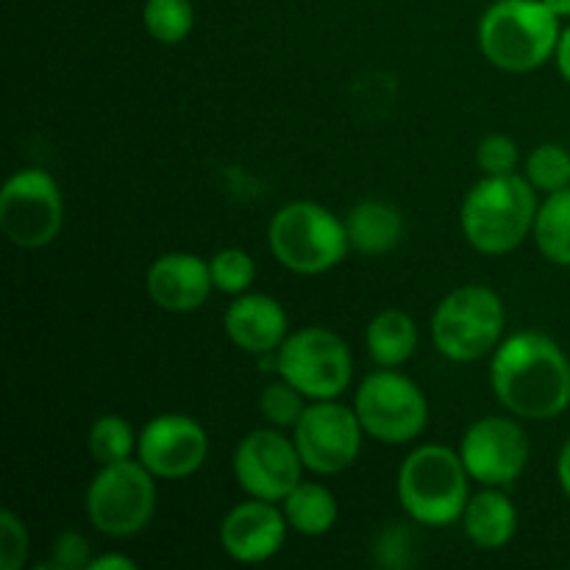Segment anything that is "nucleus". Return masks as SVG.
Masks as SVG:
<instances>
[{
    "mask_svg": "<svg viewBox=\"0 0 570 570\" xmlns=\"http://www.w3.org/2000/svg\"><path fill=\"white\" fill-rule=\"evenodd\" d=\"M354 410L367 438L384 445L415 443L429 426L426 395L395 367H379L362 379Z\"/></svg>",
    "mask_w": 570,
    "mask_h": 570,
    "instance_id": "0eeeda50",
    "label": "nucleus"
},
{
    "mask_svg": "<svg viewBox=\"0 0 570 570\" xmlns=\"http://www.w3.org/2000/svg\"><path fill=\"white\" fill-rule=\"evenodd\" d=\"M65 226V198L50 173L26 167L9 176L0 193V232L26 250L45 248Z\"/></svg>",
    "mask_w": 570,
    "mask_h": 570,
    "instance_id": "9d476101",
    "label": "nucleus"
},
{
    "mask_svg": "<svg viewBox=\"0 0 570 570\" xmlns=\"http://www.w3.org/2000/svg\"><path fill=\"white\" fill-rule=\"evenodd\" d=\"M287 532V515L276 501L248 499L223 518L220 546L239 566H259L284 549Z\"/></svg>",
    "mask_w": 570,
    "mask_h": 570,
    "instance_id": "2eb2a0df",
    "label": "nucleus"
},
{
    "mask_svg": "<svg viewBox=\"0 0 570 570\" xmlns=\"http://www.w3.org/2000/svg\"><path fill=\"white\" fill-rule=\"evenodd\" d=\"M234 482L248 499L282 504L304 482V460L282 429H254L234 449Z\"/></svg>",
    "mask_w": 570,
    "mask_h": 570,
    "instance_id": "f8f14e48",
    "label": "nucleus"
},
{
    "mask_svg": "<svg viewBox=\"0 0 570 570\" xmlns=\"http://www.w3.org/2000/svg\"><path fill=\"white\" fill-rule=\"evenodd\" d=\"M523 176L538 193H560L570 187V150L560 142H543L527 156Z\"/></svg>",
    "mask_w": 570,
    "mask_h": 570,
    "instance_id": "393cba45",
    "label": "nucleus"
},
{
    "mask_svg": "<svg viewBox=\"0 0 570 570\" xmlns=\"http://www.w3.org/2000/svg\"><path fill=\"white\" fill-rule=\"evenodd\" d=\"M490 387L518 421H554L570 406V360L549 334L518 332L490 354Z\"/></svg>",
    "mask_w": 570,
    "mask_h": 570,
    "instance_id": "f257e3e1",
    "label": "nucleus"
},
{
    "mask_svg": "<svg viewBox=\"0 0 570 570\" xmlns=\"http://www.w3.org/2000/svg\"><path fill=\"white\" fill-rule=\"evenodd\" d=\"M543 3L549 6V9L554 11L560 20H568V17H570V0H543Z\"/></svg>",
    "mask_w": 570,
    "mask_h": 570,
    "instance_id": "f704fd0d",
    "label": "nucleus"
},
{
    "mask_svg": "<svg viewBox=\"0 0 570 570\" xmlns=\"http://www.w3.org/2000/svg\"><path fill=\"white\" fill-rule=\"evenodd\" d=\"M538 209V189L527 176H484L462 200L460 226L473 250L504 256L532 237Z\"/></svg>",
    "mask_w": 570,
    "mask_h": 570,
    "instance_id": "f03ea898",
    "label": "nucleus"
},
{
    "mask_svg": "<svg viewBox=\"0 0 570 570\" xmlns=\"http://www.w3.org/2000/svg\"><path fill=\"white\" fill-rule=\"evenodd\" d=\"M89 570H137V562H134L131 557L100 554V557H92Z\"/></svg>",
    "mask_w": 570,
    "mask_h": 570,
    "instance_id": "2f4dec72",
    "label": "nucleus"
},
{
    "mask_svg": "<svg viewBox=\"0 0 570 570\" xmlns=\"http://www.w3.org/2000/svg\"><path fill=\"white\" fill-rule=\"evenodd\" d=\"M421 332L417 323L401 309H384L367 323L365 348L376 367H401L415 356Z\"/></svg>",
    "mask_w": 570,
    "mask_h": 570,
    "instance_id": "aec40b11",
    "label": "nucleus"
},
{
    "mask_svg": "<svg viewBox=\"0 0 570 570\" xmlns=\"http://www.w3.org/2000/svg\"><path fill=\"white\" fill-rule=\"evenodd\" d=\"M139 432L122 415H100L92 423L87 438V449L98 465H115L137 454Z\"/></svg>",
    "mask_w": 570,
    "mask_h": 570,
    "instance_id": "5701e85b",
    "label": "nucleus"
},
{
    "mask_svg": "<svg viewBox=\"0 0 570 570\" xmlns=\"http://www.w3.org/2000/svg\"><path fill=\"white\" fill-rule=\"evenodd\" d=\"M456 451L473 482L507 490L527 471L532 445L515 415H488L468 426Z\"/></svg>",
    "mask_w": 570,
    "mask_h": 570,
    "instance_id": "ddd939ff",
    "label": "nucleus"
},
{
    "mask_svg": "<svg viewBox=\"0 0 570 570\" xmlns=\"http://www.w3.org/2000/svg\"><path fill=\"white\" fill-rule=\"evenodd\" d=\"M209 456V438L195 417L165 412L150 417L139 432L137 460L156 479H187L200 471Z\"/></svg>",
    "mask_w": 570,
    "mask_h": 570,
    "instance_id": "4468645a",
    "label": "nucleus"
},
{
    "mask_svg": "<svg viewBox=\"0 0 570 570\" xmlns=\"http://www.w3.org/2000/svg\"><path fill=\"white\" fill-rule=\"evenodd\" d=\"M532 234L538 250L551 265L570 267V187L546 195Z\"/></svg>",
    "mask_w": 570,
    "mask_h": 570,
    "instance_id": "4be33fe9",
    "label": "nucleus"
},
{
    "mask_svg": "<svg viewBox=\"0 0 570 570\" xmlns=\"http://www.w3.org/2000/svg\"><path fill=\"white\" fill-rule=\"evenodd\" d=\"M278 379L298 387L309 401L340 399L354 379V356L332 328H295L278 348Z\"/></svg>",
    "mask_w": 570,
    "mask_h": 570,
    "instance_id": "6e6552de",
    "label": "nucleus"
},
{
    "mask_svg": "<svg viewBox=\"0 0 570 570\" xmlns=\"http://www.w3.org/2000/svg\"><path fill=\"white\" fill-rule=\"evenodd\" d=\"M562 28L543 0H495L479 20V50L504 72H532L554 59Z\"/></svg>",
    "mask_w": 570,
    "mask_h": 570,
    "instance_id": "7ed1b4c3",
    "label": "nucleus"
},
{
    "mask_svg": "<svg viewBox=\"0 0 570 570\" xmlns=\"http://www.w3.org/2000/svg\"><path fill=\"white\" fill-rule=\"evenodd\" d=\"M306 395L298 387H293L289 382L278 379V382L267 384L259 395V412L271 426L276 429H295V423L301 421L306 404Z\"/></svg>",
    "mask_w": 570,
    "mask_h": 570,
    "instance_id": "bb28decb",
    "label": "nucleus"
},
{
    "mask_svg": "<svg viewBox=\"0 0 570 570\" xmlns=\"http://www.w3.org/2000/svg\"><path fill=\"white\" fill-rule=\"evenodd\" d=\"M507 309L495 289L465 284L445 295L432 315V343L445 360L479 362L504 340Z\"/></svg>",
    "mask_w": 570,
    "mask_h": 570,
    "instance_id": "423d86ee",
    "label": "nucleus"
},
{
    "mask_svg": "<svg viewBox=\"0 0 570 570\" xmlns=\"http://www.w3.org/2000/svg\"><path fill=\"white\" fill-rule=\"evenodd\" d=\"M557 479H560L562 493L570 499V438L566 440V445H562L560 460H557Z\"/></svg>",
    "mask_w": 570,
    "mask_h": 570,
    "instance_id": "72a5a7b5",
    "label": "nucleus"
},
{
    "mask_svg": "<svg viewBox=\"0 0 570 570\" xmlns=\"http://www.w3.org/2000/svg\"><path fill=\"white\" fill-rule=\"evenodd\" d=\"M89 562H92V546L83 538L81 532H61L59 538L53 540V560L48 562V568L53 570H89Z\"/></svg>",
    "mask_w": 570,
    "mask_h": 570,
    "instance_id": "c756f323",
    "label": "nucleus"
},
{
    "mask_svg": "<svg viewBox=\"0 0 570 570\" xmlns=\"http://www.w3.org/2000/svg\"><path fill=\"white\" fill-rule=\"evenodd\" d=\"M473 479L462 465L460 451L440 443L417 445L399 471V501L412 523L429 529L462 521Z\"/></svg>",
    "mask_w": 570,
    "mask_h": 570,
    "instance_id": "20e7f679",
    "label": "nucleus"
},
{
    "mask_svg": "<svg viewBox=\"0 0 570 570\" xmlns=\"http://www.w3.org/2000/svg\"><path fill=\"white\" fill-rule=\"evenodd\" d=\"M351 250L362 256H384L404 239V215L395 204L382 198H365L345 215Z\"/></svg>",
    "mask_w": 570,
    "mask_h": 570,
    "instance_id": "a211bd4d",
    "label": "nucleus"
},
{
    "mask_svg": "<svg viewBox=\"0 0 570 570\" xmlns=\"http://www.w3.org/2000/svg\"><path fill=\"white\" fill-rule=\"evenodd\" d=\"M142 26L159 45H178L193 33L195 9L189 0H145Z\"/></svg>",
    "mask_w": 570,
    "mask_h": 570,
    "instance_id": "b1692460",
    "label": "nucleus"
},
{
    "mask_svg": "<svg viewBox=\"0 0 570 570\" xmlns=\"http://www.w3.org/2000/svg\"><path fill=\"white\" fill-rule=\"evenodd\" d=\"M31 538L11 510L0 512V570H20L28 562Z\"/></svg>",
    "mask_w": 570,
    "mask_h": 570,
    "instance_id": "c85d7f7f",
    "label": "nucleus"
},
{
    "mask_svg": "<svg viewBox=\"0 0 570 570\" xmlns=\"http://www.w3.org/2000/svg\"><path fill=\"white\" fill-rule=\"evenodd\" d=\"M412 532L404 523H393L376 538V560L387 568H406L412 562Z\"/></svg>",
    "mask_w": 570,
    "mask_h": 570,
    "instance_id": "7c9ffc66",
    "label": "nucleus"
},
{
    "mask_svg": "<svg viewBox=\"0 0 570 570\" xmlns=\"http://www.w3.org/2000/svg\"><path fill=\"white\" fill-rule=\"evenodd\" d=\"M462 529L476 549L499 551L515 538L518 510L504 488H482L468 499Z\"/></svg>",
    "mask_w": 570,
    "mask_h": 570,
    "instance_id": "6ab92c4d",
    "label": "nucleus"
},
{
    "mask_svg": "<svg viewBox=\"0 0 570 570\" xmlns=\"http://www.w3.org/2000/svg\"><path fill=\"white\" fill-rule=\"evenodd\" d=\"M282 510L293 532L304 538H323L334 529L340 515L337 495L321 482H298V488L282 501Z\"/></svg>",
    "mask_w": 570,
    "mask_h": 570,
    "instance_id": "412c9836",
    "label": "nucleus"
},
{
    "mask_svg": "<svg viewBox=\"0 0 570 570\" xmlns=\"http://www.w3.org/2000/svg\"><path fill=\"white\" fill-rule=\"evenodd\" d=\"M554 59H557V67H560V76L570 83V26L562 28V37H560V45H557Z\"/></svg>",
    "mask_w": 570,
    "mask_h": 570,
    "instance_id": "473e14b6",
    "label": "nucleus"
},
{
    "mask_svg": "<svg viewBox=\"0 0 570 570\" xmlns=\"http://www.w3.org/2000/svg\"><path fill=\"white\" fill-rule=\"evenodd\" d=\"M362 438L365 429L356 417V410L340 404L337 399L309 401L293 429L295 449L306 471L315 476H337L348 471L360 460Z\"/></svg>",
    "mask_w": 570,
    "mask_h": 570,
    "instance_id": "9b49d317",
    "label": "nucleus"
},
{
    "mask_svg": "<svg viewBox=\"0 0 570 570\" xmlns=\"http://www.w3.org/2000/svg\"><path fill=\"white\" fill-rule=\"evenodd\" d=\"M226 337L250 356L273 354L289 334V317L276 298L262 293H243L223 315Z\"/></svg>",
    "mask_w": 570,
    "mask_h": 570,
    "instance_id": "f3484780",
    "label": "nucleus"
},
{
    "mask_svg": "<svg viewBox=\"0 0 570 570\" xmlns=\"http://www.w3.org/2000/svg\"><path fill=\"white\" fill-rule=\"evenodd\" d=\"M521 150L518 142L507 134H488L476 148V165L484 176H507L518 170Z\"/></svg>",
    "mask_w": 570,
    "mask_h": 570,
    "instance_id": "cd10ccee",
    "label": "nucleus"
},
{
    "mask_svg": "<svg viewBox=\"0 0 570 570\" xmlns=\"http://www.w3.org/2000/svg\"><path fill=\"white\" fill-rule=\"evenodd\" d=\"M209 273L217 293L232 295V298L248 293L256 282L254 256L243 248L217 250V254L209 259Z\"/></svg>",
    "mask_w": 570,
    "mask_h": 570,
    "instance_id": "a878e982",
    "label": "nucleus"
},
{
    "mask_svg": "<svg viewBox=\"0 0 570 570\" xmlns=\"http://www.w3.org/2000/svg\"><path fill=\"white\" fill-rule=\"evenodd\" d=\"M212 273L209 262L200 256L187 254V250H170L159 259L150 262L145 273V293L159 309L173 312V315H187V312L200 309L209 301Z\"/></svg>",
    "mask_w": 570,
    "mask_h": 570,
    "instance_id": "dca6fc26",
    "label": "nucleus"
},
{
    "mask_svg": "<svg viewBox=\"0 0 570 570\" xmlns=\"http://www.w3.org/2000/svg\"><path fill=\"white\" fill-rule=\"evenodd\" d=\"M87 518L106 538H134L156 512V476L142 462L100 465L87 488Z\"/></svg>",
    "mask_w": 570,
    "mask_h": 570,
    "instance_id": "1a4fd4ad",
    "label": "nucleus"
},
{
    "mask_svg": "<svg viewBox=\"0 0 570 570\" xmlns=\"http://www.w3.org/2000/svg\"><path fill=\"white\" fill-rule=\"evenodd\" d=\"M267 245L276 262L298 276H321L348 256L345 220L315 200L284 204L267 226Z\"/></svg>",
    "mask_w": 570,
    "mask_h": 570,
    "instance_id": "39448f33",
    "label": "nucleus"
}]
</instances>
